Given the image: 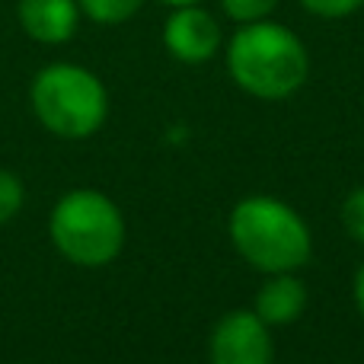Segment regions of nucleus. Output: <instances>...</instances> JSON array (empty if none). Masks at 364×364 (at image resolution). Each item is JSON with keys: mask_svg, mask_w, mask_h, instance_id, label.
Returning <instances> with one entry per match:
<instances>
[{"mask_svg": "<svg viewBox=\"0 0 364 364\" xmlns=\"http://www.w3.org/2000/svg\"><path fill=\"white\" fill-rule=\"evenodd\" d=\"M227 70L233 83L256 100H288L307 83L310 58L291 29L269 19L243 23L227 45Z\"/></svg>", "mask_w": 364, "mask_h": 364, "instance_id": "nucleus-1", "label": "nucleus"}, {"mask_svg": "<svg viewBox=\"0 0 364 364\" xmlns=\"http://www.w3.org/2000/svg\"><path fill=\"white\" fill-rule=\"evenodd\" d=\"M230 243L259 272H294L310 262L314 237L291 205L269 195H250L237 201L227 220Z\"/></svg>", "mask_w": 364, "mask_h": 364, "instance_id": "nucleus-2", "label": "nucleus"}, {"mask_svg": "<svg viewBox=\"0 0 364 364\" xmlns=\"http://www.w3.org/2000/svg\"><path fill=\"white\" fill-rule=\"evenodd\" d=\"M51 240L58 252L83 269L112 262L125 246V220L112 198L96 188H74L51 211Z\"/></svg>", "mask_w": 364, "mask_h": 364, "instance_id": "nucleus-3", "label": "nucleus"}, {"mask_svg": "<svg viewBox=\"0 0 364 364\" xmlns=\"http://www.w3.org/2000/svg\"><path fill=\"white\" fill-rule=\"evenodd\" d=\"M32 109L58 138H90L109 115L102 80L77 64H48L32 80Z\"/></svg>", "mask_w": 364, "mask_h": 364, "instance_id": "nucleus-4", "label": "nucleus"}, {"mask_svg": "<svg viewBox=\"0 0 364 364\" xmlns=\"http://www.w3.org/2000/svg\"><path fill=\"white\" fill-rule=\"evenodd\" d=\"M211 364H272V333L252 310H230L208 342Z\"/></svg>", "mask_w": 364, "mask_h": 364, "instance_id": "nucleus-5", "label": "nucleus"}, {"mask_svg": "<svg viewBox=\"0 0 364 364\" xmlns=\"http://www.w3.org/2000/svg\"><path fill=\"white\" fill-rule=\"evenodd\" d=\"M164 45L182 64H205L220 48V26L198 4L176 6L164 26Z\"/></svg>", "mask_w": 364, "mask_h": 364, "instance_id": "nucleus-6", "label": "nucleus"}, {"mask_svg": "<svg viewBox=\"0 0 364 364\" xmlns=\"http://www.w3.org/2000/svg\"><path fill=\"white\" fill-rule=\"evenodd\" d=\"M19 23L26 36L42 45H61L77 32L80 4L77 0H19Z\"/></svg>", "mask_w": 364, "mask_h": 364, "instance_id": "nucleus-7", "label": "nucleus"}, {"mask_svg": "<svg viewBox=\"0 0 364 364\" xmlns=\"http://www.w3.org/2000/svg\"><path fill=\"white\" fill-rule=\"evenodd\" d=\"M304 310H307V284H304L294 272H275V275L256 291V307H252V314H256L265 326H288V323L301 320Z\"/></svg>", "mask_w": 364, "mask_h": 364, "instance_id": "nucleus-8", "label": "nucleus"}, {"mask_svg": "<svg viewBox=\"0 0 364 364\" xmlns=\"http://www.w3.org/2000/svg\"><path fill=\"white\" fill-rule=\"evenodd\" d=\"M80 10L87 13L93 23H102V26H119L125 19H132L134 13L141 10L144 0H77Z\"/></svg>", "mask_w": 364, "mask_h": 364, "instance_id": "nucleus-9", "label": "nucleus"}, {"mask_svg": "<svg viewBox=\"0 0 364 364\" xmlns=\"http://www.w3.org/2000/svg\"><path fill=\"white\" fill-rule=\"evenodd\" d=\"M342 227L355 243L364 246V186L352 188L348 198L342 201Z\"/></svg>", "mask_w": 364, "mask_h": 364, "instance_id": "nucleus-10", "label": "nucleus"}, {"mask_svg": "<svg viewBox=\"0 0 364 364\" xmlns=\"http://www.w3.org/2000/svg\"><path fill=\"white\" fill-rule=\"evenodd\" d=\"M23 201H26L23 182L13 176V173L0 170V224H6V220L16 218V211L23 208Z\"/></svg>", "mask_w": 364, "mask_h": 364, "instance_id": "nucleus-11", "label": "nucleus"}, {"mask_svg": "<svg viewBox=\"0 0 364 364\" xmlns=\"http://www.w3.org/2000/svg\"><path fill=\"white\" fill-rule=\"evenodd\" d=\"M220 6L237 23H256V19H269V13L278 6V0H220Z\"/></svg>", "mask_w": 364, "mask_h": 364, "instance_id": "nucleus-12", "label": "nucleus"}, {"mask_svg": "<svg viewBox=\"0 0 364 364\" xmlns=\"http://www.w3.org/2000/svg\"><path fill=\"white\" fill-rule=\"evenodd\" d=\"M301 4H304V10H310L314 16L342 19V16H352L364 0H301Z\"/></svg>", "mask_w": 364, "mask_h": 364, "instance_id": "nucleus-13", "label": "nucleus"}, {"mask_svg": "<svg viewBox=\"0 0 364 364\" xmlns=\"http://www.w3.org/2000/svg\"><path fill=\"white\" fill-rule=\"evenodd\" d=\"M355 304H358V314L364 316V262H361L358 275H355Z\"/></svg>", "mask_w": 364, "mask_h": 364, "instance_id": "nucleus-14", "label": "nucleus"}, {"mask_svg": "<svg viewBox=\"0 0 364 364\" xmlns=\"http://www.w3.org/2000/svg\"><path fill=\"white\" fill-rule=\"evenodd\" d=\"M164 4H170V6H186V4H198V0H164Z\"/></svg>", "mask_w": 364, "mask_h": 364, "instance_id": "nucleus-15", "label": "nucleus"}]
</instances>
